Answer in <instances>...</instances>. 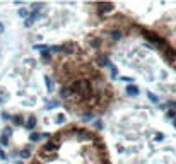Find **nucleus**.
Segmentation results:
<instances>
[{"mask_svg": "<svg viewBox=\"0 0 176 164\" xmlns=\"http://www.w3.org/2000/svg\"><path fill=\"white\" fill-rule=\"evenodd\" d=\"M58 145H60V140L50 138L48 142L45 144V145H41V149H39V157L46 159V161H51V159L55 157V154H57Z\"/></svg>", "mask_w": 176, "mask_h": 164, "instance_id": "f257e3e1", "label": "nucleus"}, {"mask_svg": "<svg viewBox=\"0 0 176 164\" xmlns=\"http://www.w3.org/2000/svg\"><path fill=\"white\" fill-rule=\"evenodd\" d=\"M77 51H79V46H77L74 41H65L63 45H62V53L67 55V57H70V55H74V53H77Z\"/></svg>", "mask_w": 176, "mask_h": 164, "instance_id": "f03ea898", "label": "nucleus"}, {"mask_svg": "<svg viewBox=\"0 0 176 164\" xmlns=\"http://www.w3.org/2000/svg\"><path fill=\"white\" fill-rule=\"evenodd\" d=\"M97 9V11H99V14H108V12H113L115 11V4H101V2H99V4H96V5H94Z\"/></svg>", "mask_w": 176, "mask_h": 164, "instance_id": "7ed1b4c3", "label": "nucleus"}, {"mask_svg": "<svg viewBox=\"0 0 176 164\" xmlns=\"http://www.w3.org/2000/svg\"><path fill=\"white\" fill-rule=\"evenodd\" d=\"M162 38H164V39H173V38H176V21H174V29L171 27V29H169V34H168V36H162ZM166 46H169L171 50L176 53V43H171V45H168V43H166Z\"/></svg>", "mask_w": 176, "mask_h": 164, "instance_id": "20e7f679", "label": "nucleus"}, {"mask_svg": "<svg viewBox=\"0 0 176 164\" xmlns=\"http://www.w3.org/2000/svg\"><path fill=\"white\" fill-rule=\"evenodd\" d=\"M94 62H96L97 67H108V63H110V60H108L106 55H96V58H94Z\"/></svg>", "mask_w": 176, "mask_h": 164, "instance_id": "39448f33", "label": "nucleus"}, {"mask_svg": "<svg viewBox=\"0 0 176 164\" xmlns=\"http://www.w3.org/2000/svg\"><path fill=\"white\" fill-rule=\"evenodd\" d=\"M125 91H127V94L130 96V97H135V96H139V92H140V89L135 84H128L127 87H125Z\"/></svg>", "mask_w": 176, "mask_h": 164, "instance_id": "423d86ee", "label": "nucleus"}, {"mask_svg": "<svg viewBox=\"0 0 176 164\" xmlns=\"http://www.w3.org/2000/svg\"><path fill=\"white\" fill-rule=\"evenodd\" d=\"M60 96H62L63 99H69V97H74V94H72V91H70L69 84L62 85V89H60Z\"/></svg>", "mask_w": 176, "mask_h": 164, "instance_id": "0eeeda50", "label": "nucleus"}, {"mask_svg": "<svg viewBox=\"0 0 176 164\" xmlns=\"http://www.w3.org/2000/svg\"><path fill=\"white\" fill-rule=\"evenodd\" d=\"M89 45H91L94 50H97V48H101V38H97V36H89Z\"/></svg>", "mask_w": 176, "mask_h": 164, "instance_id": "6e6552de", "label": "nucleus"}, {"mask_svg": "<svg viewBox=\"0 0 176 164\" xmlns=\"http://www.w3.org/2000/svg\"><path fill=\"white\" fill-rule=\"evenodd\" d=\"M24 127H26L27 130H32V128L36 127V116H34V115H29V118H27L26 123H24Z\"/></svg>", "mask_w": 176, "mask_h": 164, "instance_id": "1a4fd4ad", "label": "nucleus"}, {"mask_svg": "<svg viewBox=\"0 0 176 164\" xmlns=\"http://www.w3.org/2000/svg\"><path fill=\"white\" fill-rule=\"evenodd\" d=\"M38 17H39V12H31V14H29V17L26 19V22H24V24H26V27L31 26V24H32L34 21H36Z\"/></svg>", "mask_w": 176, "mask_h": 164, "instance_id": "9d476101", "label": "nucleus"}, {"mask_svg": "<svg viewBox=\"0 0 176 164\" xmlns=\"http://www.w3.org/2000/svg\"><path fill=\"white\" fill-rule=\"evenodd\" d=\"M110 38H111L113 41H120L122 39V32L118 31V29H113V31H110Z\"/></svg>", "mask_w": 176, "mask_h": 164, "instance_id": "9b49d317", "label": "nucleus"}, {"mask_svg": "<svg viewBox=\"0 0 176 164\" xmlns=\"http://www.w3.org/2000/svg\"><path fill=\"white\" fill-rule=\"evenodd\" d=\"M108 69H110V72H111V79H116L118 77V69L115 67L113 63H108Z\"/></svg>", "mask_w": 176, "mask_h": 164, "instance_id": "f8f14e48", "label": "nucleus"}, {"mask_svg": "<svg viewBox=\"0 0 176 164\" xmlns=\"http://www.w3.org/2000/svg\"><path fill=\"white\" fill-rule=\"evenodd\" d=\"M45 80H46V89H48V92H53V80L50 79L48 75H45Z\"/></svg>", "mask_w": 176, "mask_h": 164, "instance_id": "ddd939ff", "label": "nucleus"}, {"mask_svg": "<svg viewBox=\"0 0 176 164\" xmlns=\"http://www.w3.org/2000/svg\"><path fill=\"white\" fill-rule=\"evenodd\" d=\"M41 60H45V62H50V60H51V51H50V50H46V51H41Z\"/></svg>", "mask_w": 176, "mask_h": 164, "instance_id": "4468645a", "label": "nucleus"}, {"mask_svg": "<svg viewBox=\"0 0 176 164\" xmlns=\"http://www.w3.org/2000/svg\"><path fill=\"white\" fill-rule=\"evenodd\" d=\"M19 156H21L22 159H29V157H31V149H24V150H21Z\"/></svg>", "mask_w": 176, "mask_h": 164, "instance_id": "2eb2a0df", "label": "nucleus"}, {"mask_svg": "<svg viewBox=\"0 0 176 164\" xmlns=\"http://www.w3.org/2000/svg\"><path fill=\"white\" fill-rule=\"evenodd\" d=\"M22 122H24V120H22L21 115H14V116H12V123H14V125H22Z\"/></svg>", "mask_w": 176, "mask_h": 164, "instance_id": "dca6fc26", "label": "nucleus"}, {"mask_svg": "<svg viewBox=\"0 0 176 164\" xmlns=\"http://www.w3.org/2000/svg\"><path fill=\"white\" fill-rule=\"evenodd\" d=\"M41 137H43L41 133H36V132H32L31 135H29V138H31V142H38V140H39Z\"/></svg>", "mask_w": 176, "mask_h": 164, "instance_id": "f3484780", "label": "nucleus"}, {"mask_svg": "<svg viewBox=\"0 0 176 164\" xmlns=\"http://www.w3.org/2000/svg\"><path fill=\"white\" fill-rule=\"evenodd\" d=\"M0 145H2V147H7V145H9V137L2 135V137H0Z\"/></svg>", "mask_w": 176, "mask_h": 164, "instance_id": "a211bd4d", "label": "nucleus"}, {"mask_svg": "<svg viewBox=\"0 0 176 164\" xmlns=\"http://www.w3.org/2000/svg\"><path fill=\"white\" fill-rule=\"evenodd\" d=\"M31 9L32 12H39L43 9V4H31Z\"/></svg>", "mask_w": 176, "mask_h": 164, "instance_id": "6ab92c4d", "label": "nucleus"}, {"mask_svg": "<svg viewBox=\"0 0 176 164\" xmlns=\"http://www.w3.org/2000/svg\"><path fill=\"white\" fill-rule=\"evenodd\" d=\"M19 17H22V19H27V17H29V12H27V9H21V11H19Z\"/></svg>", "mask_w": 176, "mask_h": 164, "instance_id": "aec40b11", "label": "nucleus"}, {"mask_svg": "<svg viewBox=\"0 0 176 164\" xmlns=\"http://www.w3.org/2000/svg\"><path fill=\"white\" fill-rule=\"evenodd\" d=\"M50 51L51 53H62V46H58V45H55V46L50 48Z\"/></svg>", "mask_w": 176, "mask_h": 164, "instance_id": "412c9836", "label": "nucleus"}, {"mask_svg": "<svg viewBox=\"0 0 176 164\" xmlns=\"http://www.w3.org/2000/svg\"><path fill=\"white\" fill-rule=\"evenodd\" d=\"M2 135H5V137H11V135H12V128H11V127H5V128H4V133H2Z\"/></svg>", "mask_w": 176, "mask_h": 164, "instance_id": "4be33fe9", "label": "nucleus"}, {"mask_svg": "<svg viewBox=\"0 0 176 164\" xmlns=\"http://www.w3.org/2000/svg\"><path fill=\"white\" fill-rule=\"evenodd\" d=\"M34 50H39V51H46V50H48V46H46V45H36V46H34Z\"/></svg>", "mask_w": 176, "mask_h": 164, "instance_id": "5701e85b", "label": "nucleus"}, {"mask_svg": "<svg viewBox=\"0 0 176 164\" xmlns=\"http://www.w3.org/2000/svg\"><path fill=\"white\" fill-rule=\"evenodd\" d=\"M147 96H149V99L152 101V103H157V101H159V99H157V96L152 94V92H147Z\"/></svg>", "mask_w": 176, "mask_h": 164, "instance_id": "b1692460", "label": "nucleus"}, {"mask_svg": "<svg viewBox=\"0 0 176 164\" xmlns=\"http://www.w3.org/2000/svg\"><path fill=\"white\" fill-rule=\"evenodd\" d=\"M4 101H5V91L0 87V103H4Z\"/></svg>", "mask_w": 176, "mask_h": 164, "instance_id": "393cba45", "label": "nucleus"}, {"mask_svg": "<svg viewBox=\"0 0 176 164\" xmlns=\"http://www.w3.org/2000/svg\"><path fill=\"white\" fill-rule=\"evenodd\" d=\"M2 120H5V122H9V120H12V116L9 115V113H2Z\"/></svg>", "mask_w": 176, "mask_h": 164, "instance_id": "a878e982", "label": "nucleus"}, {"mask_svg": "<svg viewBox=\"0 0 176 164\" xmlns=\"http://www.w3.org/2000/svg\"><path fill=\"white\" fill-rule=\"evenodd\" d=\"M91 113H85V115H82V120H84V122H87V120H91Z\"/></svg>", "mask_w": 176, "mask_h": 164, "instance_id": "bb28decb", "label": "nucleus"}, {"mask_svg": "<svg viewBox=\"0 0 176 164\" xmlns=\"http://www.w3.org/2000/svg\"><path fill=\"white\" fill-rule=\"evenodd\" d=\"M94 128H96V130H101V128H103V123L101 122H94Z\"/></svg>", "mask_w": 176, "mask_h": 164, "instance_id": "cd10ccee", "label": "nucleus"}, {"mask_svg": "<svg viewBox=\"0 0 176 164\" xmlns=\"http://www.w3.org/2000/svg\"><path fill=\"white\" fill-rule=\"evenodd\" d=\"M57 122H58V123H63L65 122V116H63V115H58V116H57Z\"/></svg>", "mask_w": 176, "mask_h": 164, "instance_id": "c85d7f7f", "label": "nucleus"}, {"mask_svg": "<svg viewBox=\"0 0 176 164\" xmlns=\"http://www.w3.org/2000/svg\"><path fill=\"white\" fill-rule=\"evenodd\" d=\"M0 157H2V159H7V154L2 150V145H0Z\"/></svg>", "mask_w": 176, "mask_h": 164, "instance_id": "c756f323", "label": "nucleus"}, {"mask_svg": "<svg viewBox=\"0 0 176 164\" xmlns=\"http://www.w3.org/2000/svg\"><path fill=\"white\" fill-rule=\"evenodd\" d=\"M122 80L123 82H132L134 79H132V77H122Z\"/></svg>", "mask_w": 176, "mask_h": 164, "instance_id": "7c9ffc66", "label": "nucleus"}, {"mask_svg": "<svg viewBox=\"0 0 176 164\" xmlns=\"http://www.w3.org/2000/svg\"><path fill=\"white\" fill-rule=\"evenodd\" d=\"M168 116H169V118H174L176 116V111H169V113H168Z\"/></svg>", "mask_w": 176, "mask_h": 164, "instance_id": "2f4dec72", "label": "nucleus"}, {"mask_svg": "<svg viewBox=\"0 0 176 164\" xmlns=\"http://www.w3.org/2000/svg\"><path fill=\"white\" fill-rule=\"evenodd\" d=\"M162 138H164L162 137V133H157V135H156V140H162Z\"/></svg>", "mask_w": 176, "mask_h": 164, "instance_id": "473e14b6", "label": "nucleus"}, {"mask_svg": "<svg viewBox=\"0 0 176 164\" xmlns=\"http://www.w3.org/2000/svg\"><path fill=\"white\" fill-rule=\"evenodd\" d=\"M5 31V26H4V22H0V32Z\"/></svg>", "mask_w": 176, "mask_h": 164, "instance_id": "72a5a7b5", "label": "nucleus"}, {"mask_svg": "<svg viewBox=\"0 0 176 164\" xmlns=\"http://www.w3.org/2000/svg\"><path fill=\"white\" fill-rule=\"evenodd\" d=\"M31 164H41V162H39V159H34V161H32Z\"/></svg>", "mask_w": 176, "mask_h": 164, "instance_id": "f704fd0d", "label": "nucleus"}, {"mask_svg": "<svg viewBox=\"0 0 176 164\" xmlns=\"http://www.w3.org/2000/svg\"><path fill=\"white\" fill-rule=\"evenodd\" d=\"M16 164H24V162H22V161H19V162H16Z\"/></svg>", "mask_w": 176, "mask_h": 164, "instance_id": "c9c22d12", "label": "nucleus"}]
</instances>
